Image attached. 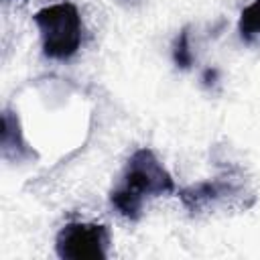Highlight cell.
I'll list each match as a JSON object with an SVG mask.
<instances>
[{"label": "cell", "mask_w": 260, "mask_h": 260, "mask_svg": "<svg viewBox=\"0 0 260 260\" xmlns=\"http://www.w3.org/2000/svg\"><path fill=\"white\" fill-rule=\"evenodd\" d=\"M175 191L177 187L171 173L150 148L142 146L126 160L120 181L110 191V203L122 217L136 221L142 215L146 197L171 195Z\"/></svg>", "instance_id": "obj_1"}, {"label": "cell", "mask_w": 260, "mask_h": 260, "mask_svg": "<svg viewBox=\"0 0 260 260\" xmlns=\"http://www.w3.org/2000/svg\"><path fill=\"white\" fill-rule=\"evenodd\" d=\"M2 150H4V156H8L10 150H14L16 158L28 154L26 142L18 128V120L10 112H4V116H2Z\"/></svg>", "instance_id": "obj_5"}, {"label": "cell", "mask_w": 260, "mask_h": 260, "mask_svg": "<svg viewBox=\"0 0 260 260\" xmlns=\"http://www.w3.org/2000/svg\"><path fill=\"white\" fill-rule=\"evenodd\" d=\"M238 193H240V189H238L236 181L232 177H221V179H209V181L195 183V185L183 189L179 193V197L191 213H201V211L213 207L215 203H219L221 199L234 197Z\"/></svg>", "instance_id": "obj_4"}, {"label": "cell", "mask_w": 260, "mask_h": 260, "mask_svg": "<svg viewBox=\"0 0 260 260\" xmlns=\"http://www.w3.org/2000/svg\"><path fill=\"white\" fill-rule=\"evenodd\" d=\"M240 37L250 43L252 39H260V0H252L248 6H244L240 14Z\"/></svg>", "instance_id": "obj_6"}, {"label": "cell", "mask_w": 260, "mask_h": 260, "mask_svg": "<svg viewBox=\"0 0 260 260\" xmlns=\"http://www.w3.org/2000/svg\"><path fill=\"white\" fill-rule=\"evenodd\" d=\"M173 61L177 67L181 69H189L193 63H195V53L191 49V35H189V28H183L175 43H173Z\"/></svg>", "instance_id": "obj_7"}, {"label": "cell", "mask_w": 260, "mask_h": 260, "mask_svg": "<svg viewBox=\"0 0 260 260\" xmlns=\"http://www.w3.org/2000/svg\"><path fill=\"white\" fill-rule=\"evenodd\" d=\"M43 53L57 61L71 59L83 43V20L75 4L71 2H55L41 8L32 16Z\"/></svg>", "instance_id": "obj_2"}, {"label": "cell", "mask_w": 260, "mask_h": 260, "mask_svg": "<svg viewBox=\"0 0 260 260\" xmlns=\"http://www.w3.org/2000/svg\"><path fill=\"white\" fill-rule=\"evenodd\" d=\"M118 4H122V6H138L142 0H116Z\"/></svg>", "instance_id": "obj_8"}, {"label": "cell", "mask_w": 260, "mask_h": 260, "mask_svg": "<svg viewBox=\"0 0 260 260\" xmlns=\"http://www.w3.org/2000/svg\"><path fill=\"white\" fill-rule=\"evenodd\" d=\"M110 244H112V238L108 228L91 221H69L59 230L55 238L57 256L65 260L108 258Z\"/></svg>", "instance_id": "obj_3"}]
</instances>
